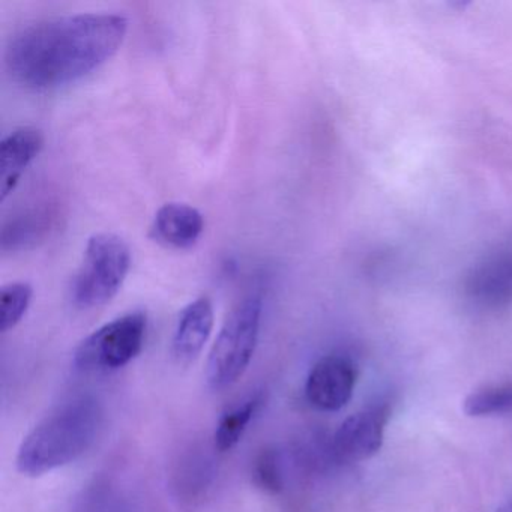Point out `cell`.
<instances>
[{
	"label": "cell",
	"mask_w": 512,
	"mask_h": 512,
	"mask_svg": "<svg viewBox=\"0 0 512 512\" xmlns=\"http://www.w3.org/2000/svg\"><path fill=\"white\" fill-rule=\"evenodd\" d=\"M467 416H497L512 413V379L482 386L464 400Z\"/></svg>",
	"instance_id": "cell-13"
},
{
	"label": "cell",
	"mask_w": 512,
	"mask_h": 512,
	"mask_svg": "<svg viewBox=\"0 0 512 512\" xmlns=\"http://www.w3.org/2000/svg\"><path fill=\"white\" fill-rule=\"evenodd\" d=\"M44 148L43 131L20 127L0 143V200L4 202Z\"/></svg>",
	"instance_id": "cell-9"
},
{
	"label": "cell",
	"mask_w": 512,
	"mask_h": 512,
	"mask_svg": "<svg viewBox=\"0 0 512 512\" xmlns=\"http://www.w3.org/2000/svg\"><path fill=\"white\" fill-rule=\"evenodd\" d=\"M262 299L239 301L224 320L206 362V380L214 391L235 385L250 365L259 341Z\"/></svg>",
	"instance_id": "cell-3"
},
{
	"label": "cell",
	"mask_w": 512,
	"mask_h": 512,
	"mask_svg": "<svg viewBox=\"0 0 512 512\" xmlns=\"http://www.w3.org/2000/svg\"><path fill=\"white\" fill-rule=\"evenodd\" d=\"M497 512H512V497L505 503V505L500 506V508L497 509Z\"/></svg>",
	"instance_id": "cell-17"
},
{
	"label": "cell",
	"mask_w": 512,
	"mask_h": 512,
	"mask_svg": "<svg viewBox=\"0 0 512 512\" xmlns=\"http://www.w3.org/2000/svg\"><path fill=\"white\" fill-rule=\"evenodd\" d=\"M205 230L202 212L187 203H166L158 209L151 224V236L158 244L175 250H188L199 242Z\"/></svg>",
	"instance_id": "cell-10"
},
{
	"label": "cell",
	"mask_w": 512,
	"mask_h": 512,
	"mask_svg": "<svg viewBox=\"0 0 512 512\" xmlns=\"http://www.w3.org/2000/svg\"><path fill=\"white\" fill-rule=\"evenodd\" d=\"M259 406L260 398L253 397L221 416L214 434L215 448L218 451H230L241 442L242 436H244L248 424L253 421Z\"/></svg>",
	"instance_id": "cell-14"
},
{
	"label": "cell",
	"mask_w": 512,
	"mask_h": 512,
	"mask_svg": "<svg viewBox=\"0 0 512 512\" xmlns=\"http://www.w3.org/2000/svg\"><path fill=\"white\" fill-rule=\"evenodd\" d=\"M254 479L260 488L269 493H280L283 488V475L274 451H263L254 463Z\"/></svg>",
	"instance_id": "cell-16"
},
{
	"label": "cell",
	"mask_w": 512,
	"mask_h": 512,
	"mask_svg": "<svg viewBox=\"0 0 512 512\" xmlns=\"http://www.w3.org/2000/svg\"><path fill=\"white\" fill-rule=\"evenodd\" d=\"M389 416L388 403L373 404L350 415L335 431V458L341 463H359L376 455L382 448Z\"/></svg>",
	"instance_id": "cell-6"
},
{
	"label": "cell",
	"mask_w": 512,
	"mask_h": 512,
	"mask_svg": "<svg viewBox=\"0 0 512 512\" xmlns=\"http://www.w3.org/2000/svg\"><path fill=\"white\" fill-rule=\"evenodd\" d=\"M101 422L103 412L92 398L62 404L23 439L17 452V470L29 478H38L74 463L94 445Z\"/></svg>",
	"instance_id": "cell-2"
},
{
	"label": "cell",
	"mask_w": 512,
	"mask_h": 512,
	"mask_svg": "<svg viewBox=\"0 0 512 512\" xmlns=\"http://www.w3.org/2000/svg\"><path fill=\"white\" fill-rule=\"evenodd\" d=\"M61 212L53 205L25 209L5 223L2 229V250L22 251L46 241L59 224Z\"/></svg>",
	"instance_id": "cell-12"
},
{
	"label": "cell",
	"mask_w": 512,
	"mask_h": 512,
	"mask_svg": "<svg viewBox=\"0 0 512 512\" xmlns=\"http://www.w3.org/2000/svg\"><path fill=\"white\" fill-rule=\"evenodd\" d=\"M214 329V307L206 296L194 299L179 314L173 335V355L181 364H191L205 349Z\"/></svg>",
	"instance_id": "cell-11"
},
{
	"label": "cell",
	"mask_w": 512,
	"mask_h": 512,
	"mask_svg": "<svg viewBox=\"0 0 512 512\" xmlns=\"http://www.w3.org/2000/svg\"><path fill=\"white\" fill-rule=\"evenodd\" d=\"M127 32V17L115 13L40 20L17 32L8 44V73L34 91L79 82L118 53Z\"/></svg>",
	"instance_id": "cell-1"
},
{
	"label": "cell",
	"mask_w": 512,
	"mask_h": 512,
	"mask_svg": "<svg viewBox=\"0 0 512 512\" xmlns=\"http://www.w3.org/2000/svg\"><path fill=\"white\" fill-rule=\"evenodd\" d=\"M34 289L25 281L5 284L0 290V331L7 334L16 328L28 313Z\"/></svg>",
	"instance_id": "cell-15"
},
{
	"label": "cell",
	"mask_w": 512,
	"mask_h": 512,
	"mask_svg": "<svg viewBox=\"0 0 512 512\" xmlns=\"http://www.w3.org/2000/svg\"><path fill=\"white\" fill-rule=\"evenodd\" d=\"M148 317L143 311L124 314L89 334L74 352L83 373H107L130 364L142 352Z\"/></svg>",
	"instance_id": "cell-5"
},
{
	"label": "cell",
	"mask_w": 512,
	"mask_h": 512,
	"mask_svg": "<svg viewBox=\"0 0 512 512\" xmlns=\"http://www.w3.org/2000/svg\"><path fill=\"white\" fill-rule=\"evenodd\" d=\"M466 292L482 307L497 308L512 302V251L494 254L475 266L467 277Z\"/></svg>",
	"instance_id": "cell-8"
},
{
	"label": "cell",
	"mask_w": 512,
	"mask_h": 512,
	"mask_svg": "<svg viewBox=\"0 0 512 512\" xmlns=\"http://www.w3.org/2000/svg\"><path fill=\"white\" fill-rule=\"evenodd\" d=\"M356 377L355 364L346 356H323L308 373L305 397L316 409L338 412L352 398Z\"/></svg>",
	"instance_id": "cell-7"
},
{
	"label": "cell",
	"mask_w": 512,
	"mask_h": 512,
	"mask_svg": "<svg viewBox=\"0 0 512 512\" xmlns=\"http://www.w3.org/2000/svg\"><path fill=\"white\" fill-rule=\"evenodd\" d=\"M130 268L131 250L121 236L113 233L91 236L71 284V299L83 310L109 304L124 286Z\"/></svg>",
	"instance_id": "cell-4"
}]
</instances>
